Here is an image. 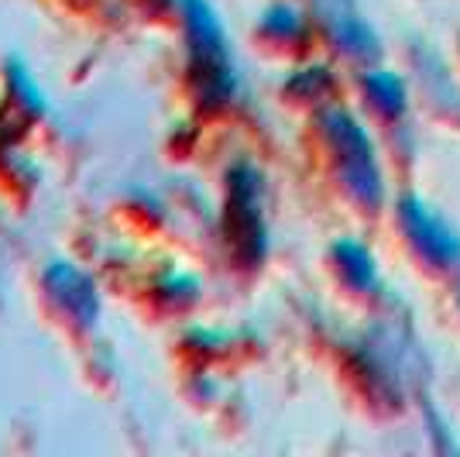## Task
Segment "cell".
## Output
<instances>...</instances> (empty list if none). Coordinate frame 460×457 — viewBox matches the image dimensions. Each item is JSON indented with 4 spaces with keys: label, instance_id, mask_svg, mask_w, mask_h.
Instances as JSON below:
<instances>
[{
    "label": "cell",
    "instance_id": "6da1fadb",
    "mask_svg": "<svg viewBox=\"0 0 460 457\" xmlns=\"http://www.w3.org/2000/svg\"><path fill=\"white\" fill-rule=\"evenodd\" d=\"M186 28H190L192 45V69L203 79V90L210 96L230 94L234 76H230L227 45L207 0H186Z\"/></svg>",
    "mask_w": 460,
    "mask_h": 457
},
{
    "label": "cell",
    "instance_id": "7a4b0ae2",
    "mask_svg": "<svg viewBox=\"0 0 460 457\" xmlns=\"http://www.w3.org/2000/svg\"><path fill=\"white\" fill-rule=\"evenodd\" d=\"M333 124H337V138H341V148L347 155V172H350L354 186L365 190L367 196H378V175H375V166H371L365 134L358 131V124L347 114H333Z\"/></svg>",
    "mask_w": 460,
    "mask_h": 457
},
{
    "label": "cell",
    "instance_id": "3957f363",
    "mask_svg": "<svg viewBox=\"0 0 460 457\" xmlns=\"http://www.w3.org/2000/svg\"><path fill=\"white\" fill-rule=\"evenodd\" d=\"M405 220H409L412 234L429 248V255H437V258H454V255H460V241L443 228L429 210L416 207V203H405Z\"/></svg>",
    "mask_w": 460,
    "mask_h": 457
},
{
    "label": "cell",
    "instance_id": "277c9868",
    "mask_svg": "<svg viewBox=\"0 0 460 457\" xmlns=\"http://www.w3.org/2000/svg\"><path fill=\"white\" fill-rule=\"evenodd\" d=\"M49 286H52V292L66 303L69 313H76V317H90V313H96L93 289H90V282H86V275H79L76 268L56 265L52 272H49Z\"/></svg>",
    "mask_w": 460,
    "mask_h": 457
},
{
    "label": "cell",
    "instance_id": "5b68a950",
    "mask_svg": "<svg viewBox=\"0 0 460 457\" xmlns=\"http://www.w3.org/2000/svg\"><path fill=\"white\" fill-rule=\"evenodd\" d=\"M337 255H341V258H344L347 265H350V279H354V282H361V286H367V282L375 279V268H371V258H367V255H365L361 248H358V245H350V241H347V245H341V248H337Z\"/></svg>",
    "mask_w": 460,
    "mask_h": 457
},
{
    "label": "cell",
    "instance_id": "8992f818",
    "mask_svg": "<svg viewBox=\"0 0 460 457\" xmlns=\"http://www.w3.org/2000/svg\"><path fill=\"white\" fill-rule=\"evenodd\" d=\"M371 90H375V96L382 100L385 107H399V100H402V86L392 76H385V73L371 79Z\"/></svg>",
    "mask_w": 460,
    "mask_h": 457
}]
</instances>
